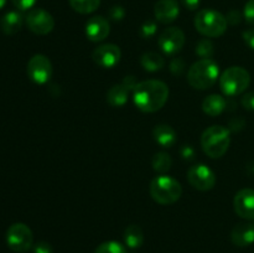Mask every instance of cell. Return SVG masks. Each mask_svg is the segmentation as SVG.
<instances>
[{
  "label": "cell",
  "mask_w": 254,
  "mask_h": 253,
  "mask_svg": "<svg viewBox=\"0 0 254 253\" xmlns=\"http://www.w3.org/2000/svg\"><path fill=\"white\" fill-rule=\"evenodd\" d=\"M180 14L178 0H158L154 6L155 19L161 24H170L175 21Z\"/></svg>",
  "instance_id": "15"
},
{
  "label": "cell",
  "mask_w": 254,
  "mask_h": 253,
  "mask_svg": "<svg viewBox=\"0 0 254 253\" xmlns=\"http://www.w3.org/2000/svg\"><path fill=\"white\" fill-rule=\"evenodd\" d=\"M169 98L166 83L158 79L139 82L133 91V99L136 108L144 113H154L165 106Z\"/></svg>",
  "instance_id": "1"
},
{
  "label": "cell",
  "mask_w": 254,
  "mask_h": 253,
  "mask_svg": "<svg viewBox=\"0 0 254 253\" xmlns=\"http://www.w3.org/2000/svg\"><path fill=\"white\" fill-rule=\"evenodd\" d=\"M184 6L189 10H196L198 6H200L201 0H181Z\"/></svg>",
  "instance_id": "37"
},
{
  "label": "cell",
  "mask_w": 254,
  "mask_h": 253,
  "mask_svg": "<svg viewBox=\"0 0 254 253\" xmlns=\"http://www.w3.org/2000/svg\"><path fill=\"white\" fill-rule=\"evenodd\" d=\"M130 89L126 86L124 83L114 84L107 92V102L111 104L112 107H116V108H119V107H123L124 104L128 102L129 93H130Z\"/></svg>",
  "instance_id": "19"
},
{
  "label": "cell",
  "mask_w": 254,
  "mask_h": 253,
  "mask_svg": "<svg viewBox=\"0 0 254 253\" xmlns=\"http://www.w3.org/2000/svg\"><path fill=\"white\" fill-rule=\"evenodd\" d=\"M94 253H127L126 247L117 241H107L96 248Z\"/></svg>",
  "instance_id": "25"
},
{
  "label": "cell",
  "mask_w": 254,
  "mask_h": 253,
  "mask_svg": "<svg viewBox=\"0 0 254 253\" xmlns=\"http://www.w3.org/2000/svg\"><path fill=\"white\" fill-rule=\"evenodd\" d=\"M151 165L153 169L158 173H166L171 169L173 166V159L169 155L168 153H164V151H159L155 155L153 156V160H151Z\"/></svg>",
  "instance_id": "23"
},
{
  "label": "cell",
  "mask_w": 254,
  "mask_h": 253,
  "mask_svg": "<svg viewBox=\"0 0 254 253\" xmlns=\"http://www.w3.org/2000/svg\"><path fill=\"white\" fill-rule=\"evenodd\" d=\"M122 57L121 49L114 44H104L94 49L92 60L102 68H113L119 63Z\"/></svg>",
  "instance_id": "12"
},
{
  "label": "cell",
  "mask_w": 254,
  "mask_h": 253,
  "mask_svg": "<svg viewBox=\"0 0 254 253\" xmlns=\"http://www.w3.org/2000/svg\"><path fill=\"white\" fill-rule=\"evenodd\" d=\"M37 0H11L15 7L20 10V11H25V10H30L35 5Z\"/></svg>",
  "instance_id": "30"
},
{
  "label": "cell",
  "mask_w": 254,
  "mask_h": 253,
  "mask_svg": "<svg viewBox=\"0 0 254 253\" xmlns=\"http://www.w3.org/2000/svg\"><path fill=\"white\" fill-rule=\"evenodd\" d=\"M227 25L225 15L212 9L200 10L195 16L196 30L206 37L222 36L227 30Z\"/></svg>",
  "instance_id": "5"
},
{
  "label": "cell",
  "mask_w": 254,
  "mask_h": 253,
  "mask_svg": "<svg viewBox=\"0 0 254 253\" xmlns=\"http://www.w3.org/2000/svg\"><path fill=\"white\" fill-rule=\"evenodd\" d=\"M196 54L201 59H211L213 55V44L207 39H202L196 45Z\"/></svg>",
  "instance_id": "26"
},
{
  "label": "cell",
  "mask_w": 254,
  "mask_h": 253,
  "mask_svg": "<svg viewBox=\"0 0 254 253\" xmlns=\"http://www.w3.org/2000/svg\"><path fill=\"white\" fill-rule=\"evenodd\" d=\"M6 243L14 252L22 253L29 251L34 243V235L30 227L25 223H12L6 232Z\"/></svg>",
  "instance_id": "7"
},
{
  "label": "cell",
  "mask_w": 254,
  "mask_h": 253,
  "mask_svg": "<svg viewBox=\"0 0 254 253\" xmlns=\"http://www.w3.org/2000/svg\"><path fill=\"white\" fill-rule=\"evenodd\" d=\"M180 155L183 156V159L185 160H191L195 156V150L191 145H184L183 148L180 149Z\"/></svg>",
  "instance_id": "35"
},
{
  "label": "cell",
  "mask_w": 254,
  "mask_h": 253,
  "mask_svg": "<svg viewBox=\"0 0 254 253\" xmlns=\"http://www.w3.org/2000/svg\"><path fill=\"white\" fill-rule=\"evenodd\" d=\"M188 180L192 188L200 191H210L216 185V175L205 164L192 165L188 171Z\"/></svg>",
  "instance_id": "8"
},
{
  "label": "cell",
  "mask_w": 254,
  "mask_h": 253,
  "mask_svg": "<svg viewBox=\"0 0 254 253\" xmlns=\"http://www.w3.org/2000/svg\"><path fill=\"white\" fill-rule=\"evenodd\" d=\"M243 40H245L246 45L254 50V29H248L243 31Z\"/></svg>",
  "instance_id": "36"
},
{
  "label": "cell",
  "mask_w": 254,
  "mask_h": 253,
  "mask_svg": "<svg viewBox=\"0 0 254 253\" xmlns=\"http://www.w3.org/2000/svg\"><path fill=\"white\" fill-rule=\"evenodd\" d=\"M184 67H185V64H184L183 60L175 59L173 60V62L170 63V71L173 72L174 74H176V76H179V74H181V72L184 71Z\"/></svg>",
  "instance_id": "32"
},
{
  "label": "cell",
  "mask_w": 254,
  "mask_h": 253,
  "mask_svg": "<svg viewBox=\"0 0 254 253\" xmlns=\"http://www.w3.org/2000/svg\"><path fill=\"white\" fill-rule=\"evenodd\" d=\"M5 4H6V0H0V9H2L5 6Z\"/></svg>",
  "instance_id": "38"
},
{
  "label": "cell",
  "mask_w": 254,
  "mask_h": 253,
  "mask_svg": "<svg viewBox=\"0 0 254 253\" xmlns=\"http://www.w3.org/2000/svg\"><path fill=\"white\" fill-rule=\"evenodd\" d=\"M124 242L131 250L141 247L144 242V233L140 226L130 225L124 231Z\"/></svg>",
  "instance_id": "22"
},
{
  "label": "cell",
  "mask_w": 254,
  "mask_h": 253,
  "mask_svg": "<svg viewBox=\"0 0 254 253\" xmlns=\"http://www.w3.org/2000/svg\"><path fill=\"white\" fill-rule=\"evenodd\" d=\"M27 27L30 31L36 35H47L54 30L55 19L49 11L45 9H32L26 15Z\"/></svg>",
  "instance_id": "11"
},
{
  "label": "cell",
  "mask_w": 254,
  "mask_h": 253,
  "mask_svg": "<svg viewBox=\"0 0 254 253\" xmlns=\"http://www.w3.org/2000/svg\"><path fill=\"white\" fill-rule=\"evenodd\" d=\"M231 240L237 247H247L254 243V225L238 223L231 232Z\"/></svg>",
  "instance_id": "16"
},
{
  "label": "cell",
  "mask_w": 254,
  "mask_h": 253,
  "mask_svg": "<svg viewBox=\"0 0 254 253\" xmlns=\"http://www.w3.org/2000/svg\"><path fill=\"white\" fill-rule=\"evenodd\" d=\"M227 107V102L220 94H210L202 102V111L210 117H217Z\"/></svg>",
  "instance_id": "20"
},
{
  "label": "cell",
  "mask_w": 254,
  "mask_h": 253,
  "mask_svg": "<svg viewBox=\"0 0 254 253\" xmlns=\"http://www.w3.org/2000/svg\"><path fill=\"white\" fill-rule=\"evenodd\" d=\"M140 63L145 71L149 72H156L160 71L164 66H165V59L163 55L158 54V52H145L141 56Z\"/></svg>",
  "instance_id": "21"
},
{
  "label": "cell",
  "mask_w": 254,
  "mask_h": 253,
  "mask_svg": "<svg viewBox=\"0 0 254 253\" xmlns=\"http://www.w3.org/2000/svg\"><path fill=\"white\" fill-rule=\"evenodd\" d=\"M226 19H227L228 24L237 25L240 24L241 20H242V14H241L240 11H237V10H231L227 14V16H226Z\"/></svg>",
  "instance_id": "34"
},
{
  "label": "cell",
  "mask_w": 254,
  "mask_h": 253,
  "mask_svg": "<svg viewBox=\"0 0 254 253\" xmlns=\"http://www.w3.org/2000/svg\"><path fill=\"white\" fill-rule=\"evenodd\" d=\"M156 30H158L156 22L153 21V20H148V21H145L140 26L139 34H140V36L143 37V39H151V37L156 34Z\"/></svg>",
  "instance_id": "27"
},
{
  "label": "cell",
  "mask_w": 254,
  "mask_h": 253,
  "mask_svg": "<svg viewBox=\"0 0 254 253\" xmlns=\"http://www.w3.org/2000/svg\"><path fill=\"white\" fill-rule=\"evenodd\" d=\"M231 134L222 126H208L201 135V146L210 158L217 159L225 155L230 148Z\"/></svg>",
  "instance_id": "3"
},
{
  "label": "cell",
  "mask_w": 254,
  "mask_h": 253,
  "mask_svg": "<svg viewBox=\"0 0 254 253\" xmlns=\"http://www.w3.org/2000/svg\"><path fill=\"white\" fill-rule=\"evenodd\" d=\"M235 212L246 220H254V190L242 189L238 191L233 200Z\"/></svg>",
  "instance_id": "13"
},
{
  "label": "cell",
  "mask_w": 254,
  "mask_h": 253,
  "mask_svg": "<svg viewBox=\"0 0 254 253\" xmlns=\"http://www.w3.org/2000/svg\"><path fill=\"white\" fill-rule=\"evenodd\" d=\"M220 77V67L213 60L201 59L189 68L188 82L192 88L205 91L211 88Z\"/></svg>",
  "instance_id": "2"
},
{
  "label": "cell",
  "mask_w": 254,
  "mask_h": 253,
  "mask_svg": "<svg viewBox=\"0 0 254 253\" xmlns=\"http://www.w3.org/2000/svg\"><path fill=\"white\" fill-rule=\"evenodd\" d=\"M242 106L248 111H254V92L246 93L242 97Z\"/></svg>",
  "instance_id": "33"
},
{
  "label": "cell",
  "mask_w": 254,
  "mask_h": 253,
  "mask_svg": "<svg viewBox=\"0 0 254 253\" xmlns=\"http://www.w3.org/2000/svg\"><path fill=\"white\" fill-rule=\"evenodd\" d=\"M22 24H24V17H22L21 12L9 11L0 20V29L5 35L11 36L21 30Z\"/></svg>",
  "instance_id": "17"
},
{
  "label": "cell",
  "mask_w": 254,
  "mask_h": 253,
  "mask_svg": "<svg viewBox=\"0 0 254 253\" xmlns=\"http://www.w3.org/2000/svg\"><path fill=\"white\" fill-rule=\"evenodd\" d=\"M153 136L156 143L163 148H171L178 140V134L173 126L168 124H159L154 128Z\"/></svg>",
  "instance_id": "18"
},
{
  "label": "cell",
  "mask_w": 254,
  "mask_h": 253,
  "mask_svg": "<svg viewBox=\"0 0 254 253\" xmlns=\"http://www.w3.org/2000/svg\"><path fill=\"white\" fill-rule=\"evenodd\" d=\"M251 74L240 66H232L226 69L220 77V87L223 94L235 97L242 94L250 87Z\"/></svg>",
  "instance_id": "6"
},
{
  "label": "cell",
  "mask_w": 254,
  "mask_h": 253,
  "mask_svg": "<svg viewBox=\"0 0 254 253\" xmlns=\"http://www.w3.org/2000/svg\"><path fill=\"white\" fill-rule=\"evenodd\" d=\"M158 45L164 54L174 56L183 50L185 45V34L176 26L168 27L159 35Z\"/></svg>",
  "instance_id": "9"
},
{
  "label": "cell",
  "mask_w": 254,
  "mask_h": 253,
  "mask_svg": "<svg viewBox=\"0 0 254 253\" xmlns=\"http://www.w3.org/2000/svg\"><path fill=\"white\" fill-rule=\"evenodd\" d=\"M108 15L109 19L113 20V21H121V20H123L124 15H126V10L121 5H114L109 9Z\"/></svg>",
  "instance_id": "28"
},
{
  "label": "cell",
  "mask_w": 254,
  "mask_h": 253,
  "mask_svg": "<svg viewBox=\"0 0 254 253\" xmlns=\"http://www.w3.org/2000/svg\"><path fill=\"white\" fill-rule=\"evenodd\" d=\"M243 17L248 24L254 25V0H248L243 10Z\"/></svg>",
  "instance_id": "29"
},
{
  "label": "cell",
  "mask_w": 254,
  "mask_h": 253,
  "mask_svg": "<svg viewBox=\"0 0 254 253\" xmlns=\"http://www.w3.org/2000/svg\"><path fill=\"white\" fill-rule=\"evenodd\" d=\"M84 30H86V36L89 41L101 42L108 37L109 32H111V26L106 17L97 15V16H92L86 22Z\"/></svg>",
  "instance_id": "14"
},
{
  "label": "cell",
  "mask_w": 254,
  "mask_h": 253,
  "mask_svg": "<svg viewBox=\"0 0 254 253\" xmlns=\"http://www.w3.org/2000/svg\"><path fill=\"white\" fill-rule=\"evenodd\" d=\"M34 253H54V250L50 243L41 241L34 246Z\"/></svg>",
  "instance_id": "31"
},
{
  "label": "cell",
  "mask_w": 254,
  "mask_h": 253,
  "mask_svg": "<svg viewBox=\"0 0 254 253\" xmlns=\"http://www.w3.org/2000/svg\"><path fill=\"white\" fill-rule=\"evenodd\" d=\"M52 71L54 69H52L51 61L45 55H34L27 63V76L37 84L49 82L52 77Z\"/></svg>",
  "instance_id": "10"
},
{
  "label": "cell",
  "mask_w": 254,
  "mask_h": 253,
  "mask_svg": "<svg viewBox=\"0 0 254 253\" xmlns=\"http://www.w3.org/2000/svg\"><path fill=\"white\" fill-rule=\"evenodd\" d=\"M149 192L155 202L160 205H171L183 195L181 184L168 175H159L151 180Z\"/></svg>",
  "instance_id": "4"
},
{
  "label": "cell",
  "mask_w": 254,
  "mask_h": 253,
  "mask_svg": "<svg viewBox=\"0 0 254 253\" xmlns=\"http://www.w3.org/2000/svg\"><path fill=\"white\" fill-rule=\"evenodd\" d=\"M74 11L79 14H91L98 9L101 0H68Z\"/></svg>",
  "instance_id": "24"
}]
</instances>
